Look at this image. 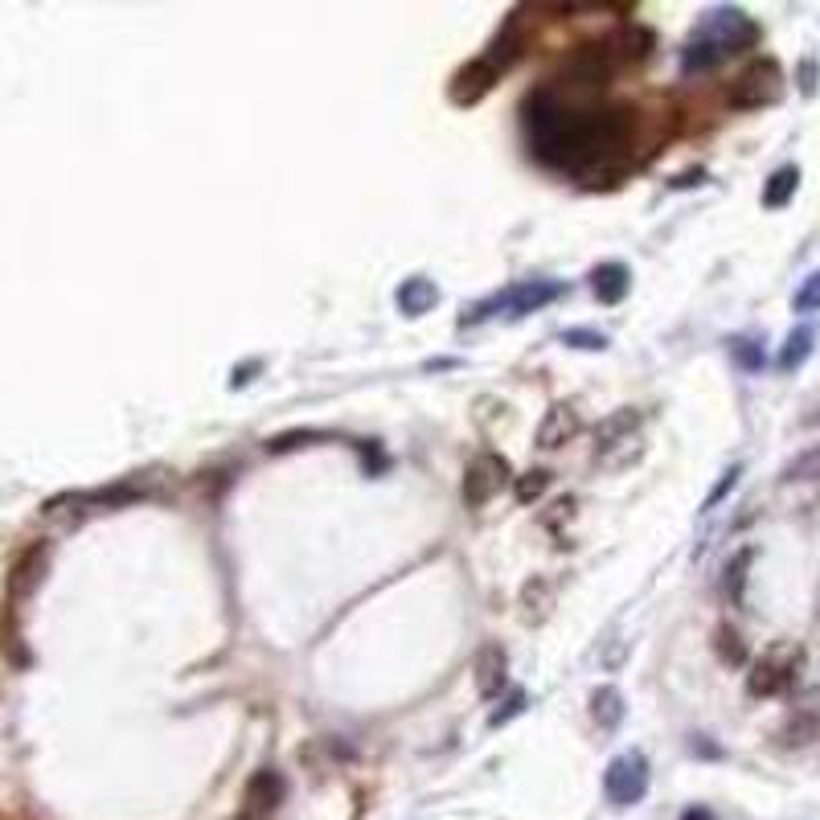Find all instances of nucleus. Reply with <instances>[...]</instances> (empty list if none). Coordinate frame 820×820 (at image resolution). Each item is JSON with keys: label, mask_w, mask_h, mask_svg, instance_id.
Instances as JSON below:
<instances>
[{"label": "nucleus", "mask_w": 820, "mask_h": 820, "mask_svg": "<svg viewBox=\"0 0 820 820\" xmlns=\"http://www.w3.org/2000/svg\"><path fill=\"white\" fill-rule=\"evenodd\" d=\"M521 120H526L533 156L550 169L574 172L591 189L616 186L624 177V165L616 156L632 139L636 127V111L628 103L574 111L550 87H542V91L526 94Z\"/></svg>", "instance_id": "f257e3e1"}, {"label": "nucleus", "mask_w": 820, "mask_h": 820, "mask_svg": "<svg viewBox=\"0 0 820 820\" xmlns=\"http://www.w3.org/2000/svg\"><path fill=\"white\" fill-rule=\"evenodd\" d=\"M759 42V25L743 9H710V13L697 21V30L689 33V42L682 49V66L694 75V70H714L727 58L743 54Z\"/></svg>", "instance_id": "f03ea898"}, {"label": "nucleus", "mask_w": 820, "mask_h": 820, "mask_svg": "<svg viewBox=\"0 0 820 820\" xmlns=\"http://www.w3.org/2000/svg\"><path fill=\"white\" fill-rule=\"evenodd\" d=\"M562 292H566V283H558V279H521V283H513V288H505V292L480 300L472 312H464V325H476V321L496 316V312H505V316H529V312H542L546 304H554Z\"/></svg>", "instance_id": "7ed1b4c3"}, {"label": "nucleus", "mask_w": 820, "mask_h": 820, "mask_svg": "<svg viewBox=\"0 0 820 820\" xmlns=\"http://www.w3.org/2000/svg\"><path fill=\"white\" fill-rule=\"evenodd\" d=\"M779 94H784V70H779V63L775 58H755L727 87V103L734 111H759L779 103Z\"/></svg>", "instance_id": "20e7f679"}, {"label": "nucleus", "mask_w": 820, "mask_h": 820, "mask_svg": "<svg viewBox=\"0 0 820 820\" xmlns=\"http://www.w3.org/2000/svg\"><path fill=\"white\" fill-rule=\"evenodd\" d=\"M604 791L616 808L640 805L644 791H649V759L640 755V751H624V755H616L604 772Z\"/></svg>", "instance_id": "39448f33"}, {"label": "nucleus", "mask_w": 820, "mask_h": 820, "mask_svg": "<svg viewBox=\"0 0 820 820\" xmlns=\"http://www.w3.org/2000/svg\"><path fill=\"white\" fill-rule=\"evenodd\" d=\"M611 75H616V58H611V49H607V37L604 42H583V46H574L571 54H566V63H562V78H566L571 87H579V91H599V87H607Z\"/></svg>", "instance_id": "423d86ee"}, {"label": "nucleus", "mask_w": 820, "mask_h": 820, "mask_svg": "<svg viewBox=\"0 0 820 820\" xmlns=\"http://www.w3.org/2000/svg\"><path fill=\"white\" fill-rule=\"evenodd\" d=\"M796 669H800V652L796 649H772L763 652L751 673H746V694L751 697H779L796 685Z\"/></svg>", "instance_id": "0eeeda50"}, {"label": "nucleus", "mask_w": 820, "mask_h": 820, "mask_svg": "<svg viewBox=\"0 0 820 820\" xmlns=\"http://www.w3.org/2000/svg\"><path fill=\"white\" fill-rule=\"evenodd\" d=\"M509 480H513V468L501 451H480L464 472V505L468 509H484Z\"/></svg>", "instance_id": "6e6552de"}, {"label": "nucleus", "mask_w": 820, "mask_h": 820, "mask_svg": "<svg viewBox=\"0 0 820 820\" xmlns=\"http://www.w3.org/2000/svg\"><path fill=\"white\" fill-rule=\"evenodd\" d=\"M283 796H288L283 775L276 767H259L247 779V788H243V805H238L234 820H271L279 812V805H283Z\"/></svg>", "instance_id": "1a4fd4ad"}, {"label": "nucleus", "mask_w": 820, "mask_h": 820, "mask_svg": "<svg viewBox=\"0 0 820 820\" xmlns=\"http://www.w3.org/2000/svg\"><path fill=\"white\" fill-rule=\"evenodd\" d=\"M501 75H505V66L496 58H488V54L472 58L468 66H460V75L451 78V103L456 108H476L480 99L501 82Z\"/></svg>", "instance_id": "9d476101"}, {"label": "nucleus", "mask_w": 820, "mask_h": 820, "mask_svg": "<svg viewBox=\"0 0 820 820\" xmlns=\"http://www.w3.org/2000/svg\"><path fill=\"white\" fill-rule=\"evenodd\" d=\"M583 431V418L571 403H554L546 411L542 427H538V448L542 451H558L562 443H571L574 435Z\"/></svg>", "instance_id": "9b49d317"}, {"label": "nucleus", "mask_w": 820, "mask_h": 820, "mask_svg": "<svg viewBox=\"0 0 820 820\" xmlns=\"http://www.w3.org/2000/svg\"><path fill=\"white\" fill-rule=\"evenodd\" d=\"M509 682V656L501 644H484L476 652V694L480 697H496Z\"/></svg>", "instance_id": "f8f14e48"}, {"label": "nucleus", "mask_w": 820, "mask_h": 820, "mask_svg": "<svg viewBox=\"0 0 820 820\" xmlns=\"http://www.w3.org/2000/svg\"><path fill=\"white\" fill-rule=\"evenodd\" d=\"M554 604H558V583L550 574H533L526 587H521V619L526 624H546Z\"/></svg>", "instance_id": "ddd939ff"}, {"label": "nucleus", "mask_w": 820, "mask_h": 820, "mask_svg": "<svg viewBox=\"0 0 820 820\" xmlns=\"http://www.w3.org/2000/svg\"><path fill=\"white\" fill-rule=\"evenodd\" d=\"M628 288H632V271L624 263H599L595 271H591V292H595V300L599 304H619L624 295H628Z\"/></svg>", "instance_id": "4468645a"}, {"label": "nucleus", "mask_w": 820, "mask_h": 820, "mask_svg": "<svg viewBox=\"0 0 820 820\" xmlns=\"http://www.w3.org/2000/svg\"><path fill=\"white\" fill-rule=\"evenodd\" d=\"M607 49H611L616 66L644 63V58H649V49H652V33L644 30V25H624L619 33H611V37H607Z\"/></svg>", "instance_id": "2eb2a0df"}, {"label": "nucleus", "mask_w": 820, "mask_h": 820, "mask_svg": "<svg viewBox=\"0 0 820 820\" xmlns=\"http://www.w3.org/2000/svg\"><path fill=\"white\" fill-rule=\"evenodd\" d=\"M640 427V415H636L632 406H624V411H616V415H607L599 427H595V456H604V451L619 448V443H632V431Z\"/></svg>", "instance_id": "dca6fc26"}, {"label": "nucleus", "mask_w": 820, "mask_h": 820, "mask_svg": "<svg viewBox=\"0 0 820 820\" xmlns=\"http://www.w3.org/2000/svg\"><path fill=\"white\" fill-rule=\"evenodd\" d=\"M435 300H439V288L423 276L406 279L403 288H398V308H403L406 316H423V312H431Z\"/></svg>", "instance_id": "f3484780"}, {"label": "nucleus", "mask_w": 820, "mask_h": 820, "mask_svg": "<svg viewBox=\"0 0 820 820\" xmlns=\"http://www.w3.org/2000/svg\"><path fill=\"white\" fill-rule=\"evenodd\" d=\"M796 189H800V169H796V165H784V169H775L772 177H767V186H763V205H767V210H784V205L796 198Z\"/></svg>", "instance_id": "a211bd4d"}, {"label": "nucleus", "mask_w": 820, "mask_h": 820, "mask_svg": "<svg viewBox=\"0 0 820 820\" xmlns=\"http://www.w3.org/2000/svg\"><path fill=\"white\" fill-rule=\"evenodd\" d=\"M591 718L599 722V730L619 727V718H624V694H619L616 685H599V689L591 694Z\"/></svg>", "instance_id": "6ab92c4d"}, {"label": "nucleus", "mask_w": 820, "mask_h": 820, "mask_svg": "<svg viewBox=\"0 0 820 820\" xmlns=\"http://www.w3.org/2000/svg\"><path fill=\"white\" fill-rule=\"evenodd\" d=\"M812 341H817V333H812L808 325L791 328L788 341H784V349H779V357H775V361H779V370H788V373L800 370V366L808 361V353H812Z\"/></svg>", "instance_id": "aec40b11"}, {"label": "nucleus", "mask_w": 820, "mask_h": 820, "mask_svg": "<svg viewBox=\"0 0 820 820\" xmlns=\"http://www.w3.org/2000/svg\"><path fill=\"white\" fill-rule=\"evenodd\" d=\"M751 562H755V550H751V546L739 550V554L727 562V579H722V587H727V599L734 607H743V599H746V571H751Z\"/></svg>", "instance_id": "412c9836"}, {"label": "nucleus", "mask_w": 820, "mask_h": 820, "mask_svg": "<svg viewBox=\"0 0 820 820\" xmlns=\"http://www.w3.org/2000/svg\"><path fill=\"white\" fill-rule=\"evenodd\" d=\"M546 488H550V472H546V468H529V472H521V476L513 480V496H517L521 505H533Z\"/></svg>", "instance_id": "4be33fe9"}, {"label": "nucleus", "mask_w": 820, "mask_h": 820, "mask_svg": "<svg viewBox=\"0 0 820 820\" xmlns=\"http://www.w3.org/2000/svg\"><path fill=\"white\" fill-rule=\"evenodd\" d=\"M714 649H718V656L727 661V665H746V644H743V636L734 632L730 624H722L718 632H714Z\"/></svg>", "instance_id": "5701e85b"}, {"label": "nucleus", "mask_w": 820, "mask_h": 820, "mask_svg": "<svg viewBox=\"0 0 820 820\" xmlns=\"http://www.w3.org/2000/svg\"><path fill=\"white\" fill-rule=\"evenodd\" d=\"M784 480H820V443L817 448L800 451V456L784 468Z\"/></svg>", "instance_id": "b1692460"}, {"label": "nucleus", "mask_w": 820, "mask_h": 820, "mask_svg": "<svg viewBox=\"0 0 820 820\" xmlns=\"http://www.w3.org/2000/svg\"><path fill=\"white\" fill-rule=\"evenodd\" d=\"M820 308V271H812V276L796 288V295H791V312H800V316H808V312Z\"/></svg>", "instance_id": "393cba45"}, {"label": "nucleus", "mask_w": 820, "mask_h": 820, "mask_svg": "<svg viewBox=\"0 0 820 820\" xmlns=\"http://www.w3.org/2000/svg\"><path fill=\"white\" fill-rule=\"evenodd\" d=\"M730 357H734L743 370H759V366H763V345L751 341V337H734V341H730Z\"/></svg>", "instance_id": "a878e982"}, {"label": "nucleus", "mask_w": 820, "mask_h": 820, "mask_svg": "<svg viewBox=\"0 0 820 820\" xmlns=\"http://www.w3.org/2000/svg\"><path fill=\"white\" fill-rule=\"evenodd\" d=\"M562 345H574V349H587V353H604L607 337L604 333H591V328H566L562 333Z\"/></svg>", "instance_id": "bb28decb"}, {"label": "nucleus", "mask_w": 820, "mask_h": 820, "mask_svg": "<svg viewBox=\"0 0 820 820\" xmlns=\"http://www.w3.org/2000/svg\"><path fill=\"white\" fill-rule=\"evenodd\" d=\"M312 439H325V431H283V435H276V439H267V451L283 456V451L304 448V443H312Z\"/></svg>", "instance_id": "cd10ccee"}, {"label": "nucleus", "mask_w": 820, "mask_h": 820, "mask_svg": "<svg viewBox=\"0 0 820 820\" xmlns=\"http://www.w3.org/2000/svg\"><path fill=\"white\" fill-rule=\"evenodd\" d=\"M521 710H526V694H521V689H513L509 701H505V710H496L493 718H488V727H505V722H509V718H517Z\"/></svg>", "instance_id": "c85d7f7f"}, {"label": "nucleus", "mask_w": 820, "mask_h": 820, "mask_svg": "<svg viewBox=\"0 0 820 820\" xmlns=\"http://www.w3.org/2000/svg\"><path fill=\"white\" fill-rule=\"evenodd\" d=\"M739 472H743V468H730L727 476L718 480V488L710 493V501H706V509H714V505H718V501H722V496H727L730 488H734V480H739Z\"/></svg>", "instance_id": "c756f323"}, {"label": "nucleus", "mask_w": 820, "mask_h": 820, "mask_svg": "<svg viewBox=\"0 0 820 820\" xmlns=\"http://www.w3.org/2000/svg\"><path fill=\"white\" fill-rule=\"evenodd\" d=\"M701 177H706V172H701V169H697V172H682V177H677V181H673V189H689V186H701Z\"/></svg>", "instance_id": "7c9ffc66"}, {"label": "nucleus", "mask_w": 820, "mask_h": 820, "mask_svg": "<svg viewBox=\"0 0 820 820\" xmlns=\"http://www.w3.org/2000/svg\"><path fill=\"white\" fill-rule=\"evenodd\" d=\"M682 820H714V812H710V808L694 805V808H685V812H682Z\"/></svg>", "instance_id": "2f4dec72"}]
</instances>
